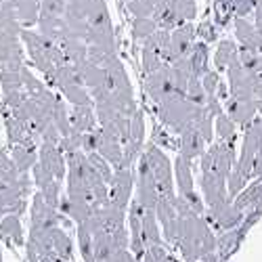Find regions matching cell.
<instances>
[{
    "mask_svg": "<svg viewBox=\"0 0 262 262\" xmlns=\"http://www.w3.org/2000/svg\"><path fill=\"white\" fill-rule=\"evenodd\" d=\"M177 248L187 262H200L216 254V237L206 221V216L183 218V231Z\"/></svg>",
    "mask_w": 262,
    "mask_h": 262,
    "instance_id": "1",
    "label": "cell"
},
{
    "mask_svg": "<svg viewBox=\"0 0 262 262\" xmlns=\"http://www.w3.org/2000/svg\"><path fill=\"white\" fill-rule=\"evenodd\" d=\"M19 38L26 45L32 63L36 65L42 74H45L47 80L53 76V72L59 68V65L68 63V61H65V55H63L61 47L55 45L53 40L45 38L40 32H32V30L24 28V30H21V34H19Z\"/></svg>",
    "mask_w": 262,
    "mask_h": 262,
    "instance_id": "2",
    "label": "cell"
},
{
    "mask_svg": "<svg viewBox=\"0 0 262 262\" xmlns=\"http://www.w3.org/2000/svg\"><path fill=\"white\" fill-rule=\"evenodd\" d=\"M202 107L204 105L191 103L185 95H172L162 103H158V116L164 126L172 128L174 133H183L185 128H189L195 122Z\"/></svg>",
    "mask_w": 262,
    "mask_h": 262,
    "instance_id": "3",
    "label": "cell"
},
{
    "mask_svg": "<svg viewBox=\"0 0 262 262\" xmlns=\"http://www.w3.org/2000/svg\"><path fill=\"white\" fill-rule=\"evenodd\" d=\"M143 156L151 168V174L156 179L158 185V193L164 200H172L177 195V185H174V177H172V164L168 160V156L158 147V145H149L147 151H143Z\"/></svg>",
    "mask_w": 262,
    "mask_h": 262,
    "instance_id": "4",
    "label": "cell"
},
{
    "mask_svg": "<svg viewBox=\"0 0 262 262\" xmlns=\"http://www.w3.org/2000/svg\"><path fill=\"white\" fill-rule=\"evenodd\" d=\"M235 149L233 145L229 143H223V141H218L214 145H210V149L204 151V156H202V172H216L218 177H223V179H229V174L235 166Z\"/></svg>",
    "mask_w": 262,
    "mask_h": 262,
    "instance_id": "5",
    "label": "cell"
},
{
    "mask_svg": "<svg viewBox=\"0 0 262 262\" xmlns=\"http://www.w3.org/2000/svg\"><path fill=\"white\" fill-rule=\"evenodd\" d=\"M135 200L145 210H156V206L160 202L156 179H154V174H151V168L143 154L139 156V164H137V198Z\"/></svg>",
    "mask_w": 262,
    "mask_h": 262,
    "instance_id": "6",
    "label": "cell"
},
{
    "mask_svg": "<svg viewBox=\"0 0 262 262\" xmlns=\"http://www.w3.org/2000/svg\"><path fill=\"white\" fill-rule=\"evenodd\" d=\"M202 191H204V200L210 210V216H214L223 206L231 202L229 191H227V179L218 177L212 170L202 172Z\"/></svg>",
    "mask_w": 262,
    "mask_h": 262,
    "instance_id": "7",
    "label": "cell"
},
{
    "mask_svg": "<svg viewBox=\"0 0 262 262\" xmlns=\"http://www.w3.org/2000/svg\"><path fill=\"white\" fill-rule=\"evenodd\" d=\"M133 168H116L114 170V179L109 183V200H112L118 208L128 210V204L133 200Z\"/></svg>",
    "mask_w": 262,
    "mask_h": 262,
    "instance_id": "8",
    "label": "cell"
},
{
    "mask_svg": "<svg viewBox=\"0 0 262 262\" xmlns=\"http://www.w3.org/2000/svg\"><path fill=\"white\" fill-rule=\"evenodd\" d=\"M26 65L19 36H0V72H19Z\"/></svg>",
    "mask_w": 262,
    "mask_h": 262,
    "instance_id": "9",
    "label": "cell"
},
{
    "mask_svg": "<svg viewBox=\"0 0 262 262\" xmlns=\"http://www.w3.org/2000/svg\"><path fill=\"white\" fill-rule=\"evenodd\" d=\"M195 45V26L191 24H183L179 28H174L170 32V47H168V63H174L183 59L191 47Z\"/></svg>",
    "mask_w": 262,
    "mask_h": 262,
    "instance_id": "10",
    "label": "cell"
},
{
    "mask_svg": "<svg viewBox=\"0 0 262 262\" xmlns=\"http://www.w3.org/2000/svg\"><path fill=\"white\" fill-rule=\"evenodd\" d=\"M145 91L156 103H162L164 99L177 95L174 93V86H172V78H170V63L162 65V68L158 72H154V74H147Z\"/></svg>",
    "mask_w": 262,
    "mask_h": 262,
    "instance_id": "11",
    "label": "cell"
},
{
    "mask_svg": "<svg viewBox=\"0 0 262 262\" xmlns=\"http://www.w3.org/2000/svg\"><path fill=\"white\" fill-rule=\"evenodd\" d=\"M38 162L45 166L57 181H63L65 174H68V160H65V154L61 151L59 145L53 143H40L38 149Z\"/></svg>",
    "mask_w": 262,
    "mask_h": 262,
    "instance_id": "12",
    "label": "cell"
},
{
    "mask_svg": "<svg viewBox=\"0 0 262 262\" xmlns=\"http://www.w3.org/2000/svg\"><path fill=\"white\" fill-rule=\"evenodd\" d=\"M95 130H97V154H99L101 158H105L109 164H112L114 170L120 168L122 156H124V145H122V141H120L114 133H109V130H105V128H101V126H97Z\"/></svg>",
    "mask_w": 262,
    "mask_h": 262,
    "instance_id": "13",
    "label": "cell"
},
{
    "mask_svg": "<svg viewBox=\"0 0 262 262\" xmlns=\"http://www.w3.org/2000/svg\"><path fill=\"white\" fill-rule=\"evenodd\" d=\"M225 112L235 124L248 128L258 118V101L256 99H233V97H227Z\"/></svg>",
    "mask_w": 262,
    "mask_h": 262,
    "instance_id": "14",
    "label": "cell"
},
{
    "mask_svg": "<svg viewBox=\"0 0 262 262\" xmlns=\"http://www.w3.org/2000/svg\"><path fill=\"white\" fill-rule=\"evenodd\" d=\"M5 128H7V139L9 145H24V147H38V137L32 133V128L28 124H24L21 120H17L9 109L5 112Z\"/></svg>",
    "mask_w": 262,
    "mask_h": 262,
    "instance_id": "15",
    "label": "cell"
},
{
    "mask_svg": "<svg viewBox=\"0 0 262 262\" xmlns=\"http://www.w3.org/2000/svg\"><path fill=\"white\" fill-rule=\"evenodd\" d=\"M32 227L36 229H49V227H59L61 225V218H59V210L49 206L42 198V193H34V200H32Z\"/></svg>",
    "mask_w": 262,
    "mask_h": 262,
    "instance_id": "16",
    "label": "cell"
},
{
    "mask_svg": "<svg viewBox=\"0 0 262 262\" xmlns=\"http://www.w3.org/2000/svg\"><path fill=\"white\" fill-rule=\"evenodd\" d=\"M206 141L200 135V130L195 124H191L189 128H185L181 133V147H179V156L187 158L189 162H193L195 158H202L206 151Z\"/></svg>",
    "mask_w": 262,
    "mask_h": 262,
    "instance_id": "17",
    "label": "cell"
},
{
    "mask_svg": "<svg viewBox=\"0 0 262 262\" xmlns=\"http://www.w3.org/2000/svg\"><path fill=\"white\" fill-rule=\"evenodd\" d=\"M233 204L242 210L244 214L246 212H252V214H260L262 210V179L254 185H250L248 189L244 187L239 191L235 198H233Z\"/></svg>",
    "mask_w": 262,
    "mask_h": 262,
    "instance_id": "18",
    "label": "cell"
},
{
    "mask_svg": "<svg viewBox=\"0 0 262 262\" xmlns=\"http://www.w3.org/2000/svg\"><path fill=\"white\" fill-rule=\"evenodd\" d=\"M235 34L242 49H252V51H262V32L248 21V17H237L235 19Z\"/></svg>",
    "mask_w": 262,
    "mask_h": 262,
    "instance_id": "19",
    "label": "cell"
},
{
    "mask_svg": "<svg viewBox=\"0 0 262 262\" xmlns=\"http://www.w3.org/2000/svg\"><path fill=\"white\" fill-rule=\"evenodd\" d=\"M210 218H212V223L216 225L218 231H231V229H237L239 225H242L244 212L239 210V208L233 204V200H231L227 206H223L221 210H218L214 216H210Z\"/></svg>",
    "mask_w": 262,
    "mask_h": 262,
    "instance_id": "20",
    "label": "cell"
},
{
    "mask_svg": "<svg viewBox=\"0 0 262 262\" xmlns=\"http://www.w3.org/2000/svg\"><path fill=\"white\" fill-rule=\"evenodd\" d=\"M15 15L19 19L21 28H32L38 24L40 15V0H11Z\"/></svg>",
    "mask_w": 262,
    "mask_h": 262,
    "instance_id": "21",
    "label": "cell"
},
{
    "mask_svg": "<svg viewBox=\"0 0 262 262\" xmlns=\"http://www.w3.org/2000/svg\"><path fill=\"white\" fill-rule=\"evenodd\" d=\"M187 61H189V70H191V76L195 78H202L210 68H208V45L206 42H195L191 47V51L185 55Z\"/></svg>",
    "mask_w": 262,
    "mask_h": 262,
    "instance_id": "22",
    "label": "cell"
},
{
    "mask_svg": "<svg viewBox=\"0 0 262 262\" xmlns=\"http://www.w3.org/2000/svg\"><path fill=\"white\" fill-rule=\"evenodd\" d=\"M72 128H76L78 133H91L97 128V116L93 105H78L74 107V112L70 114Z\"/></svg>",
    "mask_w": 262,
    "mask_h": 262,
    "instance_id": "23",
    "label": "cell"
},
{
    "mask_svg": "<svg viewBox=\"0 0 262 262\" xmlns=\"http://www.w3.org/2000/svg\"><path fill=\"white\" fill-rule=\"evenodd\" d=\"M0 233H3L15 246H26L24 227H21V216L19 214H5L3 218H0Z\"/></svg>",
    "mask_w": 262,
    "mask_h": 262,
    "instance_id": "24",
    "label": "cell"
},
{
    "mask_svg": "<svg viewBox=\"0 0 262 262\" xmlns=\"http://www.w3.org/2000/svg\"><path fill=\"white\" fill-rule=\"evenodd\" d=\"M174 185L179 187L181 195H187L193 191V170H191V162L183 156H177L174 162Z\"/></svg>",
    "mask_w": 262,
    "mask_h": 262,
    "instance_id": "25",
    "label": "cell"
},
{
    "mask_svg": "<svg viewBox=\"0 0 262 262\" xmlns=\"http://www.w3.org/2000/svg\"><path fill=\"white\" fill-rule=\"evenodd\" d=\"M11 160L15 162V166L21 174H28L34 168V164L38 162V147L13 145L11 147Z\"/></svg>",
    "mask_w": 262,
    "mask_h": 262,
    "instance_id": "26",
    "label": "cell"
},
{
    "mask_svg": "<svg viewBox=\"0 0 262 262\" xmlns=\"http://www.w3.org/2000/svg\"><path fill=\"white\" fill-rule=\"evenodd\" d=\"M143 242L145 246H158L162 244V231H160V223H158V216L156 210H143Z\"/></svg>",
    "mask_w": 262,
    "mask_h": 262,
    "instance_id": "27",
    "label": "cell"
},
{
    "mask_svg": "<svg viewBox=\"0 0 262 262\" xmlns=\"http://www.w3.org/2000/svg\"><path fill=\"white\" fill-rule=\"evenodd\" d=\"M21 24L15 15V9L11 5V0H5L0 5V36H19L21 34Z\"/></svg>",
    "mask_w": 262,
    "mask_h": 262,
    "instance_id": "28",
    "label": "cell"
},
{
    "mask_svg": "<svg viewBox=\"0 0 262 262\" xmlns=\"http://www.w3.org/2000/svg\"><path fill=\"white\" fill-rule=\"evenodd\" d=\"M143 143H145V116L137 107V112L130 116V139L126 145H130L139 154H143Z\"/></svg>",
    "mask_w": 262,
    "mask_h": 262,
    "instance_id": "29",
    "label": "cell"
},
{
    "mask_svg": "<svg viewBox=\"0 0 262 262\" xmlns=\"http://www.w3.org/2000/svg\"><path fill=\"white\" fill-rule=\"evenodd\" d=\"M239 59V49L233 40H223L218 42V49L214 53V63L218 70H227L233 61Z\"/></svg>",
    "mask_w": 262,
    "mask_h": 262,
    "instance_id": "30",
    "label": "cell"
},
{
    "mask_svg": "<svg viewBox=\"0 0 262 262\" xmlns=\"http://www.w3.org/2000/svg\"><path fill=\"white\" fill-rule=\"evenodd\" d=\"M214 128H216V135H218V139H221L223 143H229V145H233V141H235V135H237V124L223 112V114H218L216 118H214Z\"/></svg>",
    "mask_w": 262,
    "mask_h": 262,
    "instance_id": "31",
    "label": "cell"
},
{
    "mask_svg": "<svg viewBox=\"0 0 262 262\" xmlns=\"http://www.w3.org/2000/svg\"><path fill=\"white\" fill-rule=\"evenodd\" d=\"M53 250L61 260H72L74 254V246H72V239L65 235V231L61 227H57L53 231Z\"/></svg>",
    "mask_w": 262,
    "mask_h": 262,
    "instance_id": "32",
    "label": "cell"
},
{
    "mask_svg": "<svg viewBox=\"0 0 262 262\" xmlns=\"http://www.w3.org/2000/svg\"><path fill=\"white\" fill-rule=\"evenodd\" d=\"M158 30L160 28L154 21V17H135V21H133V36L139 42H145L151 34H156Z\"/></svg>",
    "mask_w": 262,
    "mask_h": 262,
    "instance_id": "33",
    "label": "cell"
},
{
    "mask_svg": "<svg viewBox=\"0 0 262 262\" xmlns=\"http://www.w3.org/2000/svg\"><path fill=\"white\" fill-rule=\"evenodd\" d=\"M61 93L65 95V99H68L74 107H78V105H93V97H91L89 89H86L84 84H72V86H68V89H63Z\"/></svg>",
    "mask_w": 262,
    "mask_h": 262,
    "instance_id": "34",
    "label": "cell"
},
{
    "mask_svg": "<svg viewBox=\"0 0 262 262\" xmlns=\"http://www.w3.org/2000/svg\"><path fill=\"white\" fill-rule=\"evenodd\" d=\"M244 229H246V225L239 229V231H235V229H231V231H223L221 237H216V252H218V256H227V254L237 246V242L242 239Z\"/></svg>",
    "mask_w": 262,
    "mask_h": 262,
    "instance_id": "35",
    "label": "cell"
},
{
    "mask_svg": "<svg viewBox=\"0 0 262 262\" xmlns=\"http://www.w3.org/2000/svg\"><path fill=\"white\" fill-rule=\"evenodd\" d=\"M78 248H80L84 262H97L95 252H93V235L86 229V225H78Z\"/></svg>",
    "mask_w": 262,
    "mask_h": 262,
    "instance_id": "36",
    "label": "cell"
},
{
    "mask_svg": "<svg viewBox=\"0 0 262 262\" xmlns=\"http://www.w3.org/2000/svg\"><path fill=\"white\" fill-rule=\"evenodd\" d=\"M86 158H89V162L93 164V168L101 174V177H103V181L109 185V183H112V179H114V170H112V164H109L105 158H101L99 154H97V151H93V154H86Z\"/></svg>",
    "mask_w": 262,
    "mask_h": 262,
    "instance_id": "37",
    "label": "cell"
},
{
    "mask_svg": "<svg viewBox=\"0 0 262 262\" xmlns=\"http://www.w3.org/2000/svg\"><path fill=\"white\" fill-rule=\"evenodd\" d=\"M68 0H40V15L38 17H63Z\"/></svg>",
    "mask_w": 262,
    "mask_h": 262,
    "instance_id": "38",
    "label": "cell"
},
{
    "mask_svg": "<svg viewBox=\"0 0 262 262\" xmlns=\"http://www.w3.org/2000/svg\"><path fill=\"white\" fill-rule=\"evenodd\" d=\"M0 86H3V93L24 91V78H21V70L19 72H0Z\"/></svg>",
    "mask_w": 262,
    "mask_h": 262,
    "instance_id": "39",
    "label": "cell"
},
{
    "mask_svg": "<svg viewBox=\"0 0 262 262\" xmlns=\"http://www.w3.org/2000/svg\"><path fill=\"white\" fill-rule=\"evenodd\" d=\"M143 262H172L170 256L166 254L164 246L158 244V246H149L143 254Z\"/></svg>",
    "mask_w": 262,
    "mask_h": 262,
    "instance_id": "40",
    "label": "cell"
},
{
    "mask_svg": "<svg viewBox=\"0 0 262 262\" xmlns=\"http://www.w3.org/2000/svg\"><path fill=\"white\" fill-rule=\"evenodd\" d=\"M229 5L237 17H248L254 13V0H229Z\"/></svg>",
    "mask_w": 262,
    "mask_h": 262,
    "instance_id": "41",
    "label": "cell"
},
{
    "mask_svg": "<svg viewBox=\"0 0 262 262\" xmlns=\"http://www.w3.org/2000/svg\"><path fill=\"white\" fill-rule=\"evenodd\" d=\"M202 86H204V93L206 97L208 95H216V89H218V74L208 70L204 76H202Z\"/></svg>",
    "mask_w": 262,
    "mask_h": 262,
    "instance_id": "42",
    "label": "cell"
},
{
    "mask_svg": "<svg viewBox=\"0 0 262 262\" xmlns=\"http://www.w3.org/2000/svg\"><path fill=\"white\" fill-rule=\"evenodd\" d=\"M216 260H218V256L212 254V256H208V258H204V260H200V262H216Z\"/></svg>",
    "mask_w": 262,
    "mask_h": 262,
    "instance_id": "43",
    "label": "cell"
},
{
    "mask_svg": "<svg viewBox=\"0 0 262 262\" xmlns=\"http://www.w3.org/2000/svg\"><path fill=\"white\" fill-rule=\"evenodd\" d=\"M28 262H40L38 258H34V256H28Z\"/></svg>",
    "mask_w": 262,
    "mask_h": 262,
    "instance_id": "44",
    "label": "cell"
},
{
    "mask_svg": "<svg viewBox=\"0 0 262 262\" xmlns=\"http://www.w3.org/2000/svg\"><path fill=\"white\" fill-rule=\"evenodd\" d=\"M0 262H5V260H3V250H0Z\"/></svg>",
    "mask_w": 262,
    "mask_h": 262,
    "instance_id": "45",
    "label": "cell"
},
{
    "mask_svg": "<svg viewBox=\"0 0 262 262\" xmlns=\"http://www.w3.org/2000/svg\"><path fill=\"white\" fill-rule=\"evenodd\" d=\"M3 3H5V0H0V5H3Z\"/></svg>",
    "mask_w": 262,
    "mask_h": 262,
    "instance_id": "46",
    "label": "cell"
}]
</instances>
